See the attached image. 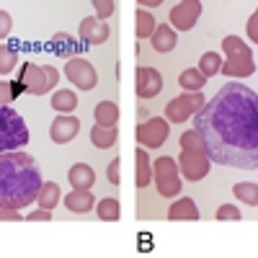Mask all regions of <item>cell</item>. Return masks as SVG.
<instances>
[{"mask_svg":"<svg viewBox=\"0 0 258 258\" xmlns=\"http://www.w3.org/2000/svg\"><path fill=\"white\" fill-rule=\"evenodd\" d=\"M207 75L199 70V68H188V70H183L181 75H178V85L183 91H202L204 85H207Z\"/></svg>","mask_w":258,"mask_h":258,"instance_id":"23","label":"cell"},{"mask_svg":"<svg viewBox=\"0 0 258 258\" xmlns=\"http://www.w3.org/2000/svg\"><path fill=\"white\" fill-rule=\"evenodd\" d=\"M245 31H248V39L253 41V44H258V8L255 13L248 18V24H245Z\"/></svg>","mask_w":258,"mask_h":258,"instance_id":"35","label":"cell"},{"mask_svg":"<svg viewBox=\"0 0 258 258\" xmlns=\"http://www.w3.org/2000/svg\"><path fill=\"white\" fill-rule=\"evenodd\" d=\"M119 121V106L114 101H101L96 106V124L101 126H116Z\"/></svg>","mask_w":258,"mask_h":258,"instance_id":"24","label":"cell"},{"mask_svg":"<svg viewBox=\"0 0 258 258\" xmlns=\"http://www.w3.org/2000/svg\"><path fill=\"white\" fill-rule=\"evenodd\" d=\"M64 75H68V80L75 83V88H80V91H93L96 83H98L96 68L83 57H73V59L64 62Z\"/></svg>","mask_w":258,"mask_h":258,"instance_id":"10","label":"cell"},{"mask_svg":"<svg viewBox=\"0 0 258 258\" xmlns=\"http://www.w3.org/2000/svg\"><path fill=\"white\" fill-rule=\"evenodd\" d=\"M168 220H173V222H197V220H199V207H197V202L188 199V197H183V199H178L176 204H170Z\"/></svg>","mask_w":258,"mask_h":258,"instance_id":"18","label":"cell"},{"mask_svg":"<svg viewBox=\"0 0 258 258\" xmlns=\"http://www.w3.org/2000/svg\"><path fill=\"white\" fill-rule=\"evenodd\" d=\"M204 103H207V98L202 96V91H183L181 96L170 98L165 103V119L170 124H183L197 111H202Z\"/></svg>","mask_w":258,"mask_h":258,"instance_id":"8","label":"cell"},{"mask_svg":"<svg viewBox=\"0 0 258 258\" xmlns=\"http://www.w3.org/2000/svg\"><path fill=\"white\" fill-rule=\"evenodd\" d=\"M62 199V194H59V186L54 181H47V183H41L39 188V197H36V204L41 209H54Z\"/></svg>","mask_w":258,"mask_h":258,"instance_id":"22","label":"cell"},{"mask_svg":"<svg viewBox=\"0 0 258 258\" xmlns=\"http://www.w3.org/2000/svg\"><path fill=\"white\" fill-rule=\"evenodd\" d=\"M135 91L140 98H155L163 91V75L155 68H147V64H140L137 75H135Z\"/></svg>","mask_w":258,"mask_h":258,"instance_id":"12","label":"cell"},{"mask_svg":"<svg viewBox=\"0 0 258 258\" xmlns=\"http://www.w3.org/2000/svg\"><path fill=\"white\" fill-rule=\"evenodd\" d=\"M135 158H137V176H135V183H137V188H145V186H150V181H153V163H150V155H147V150H145L142 145L137 147Z\"/></svg>","mask_w":258,"mask_h":258,"instance_id":"20","label":"cell"},{"mask_svg":"<svg viewBox=\"0 0 258 258\" xmlns=\"http://www.w3.org/2000/svg\"><path fill=\"white\" fill-rule=\"evenodd\" d=\"M222 52H225V62H222V75L230 78V80H243V78H250L255 73V59H253V52L250 47L240 36H225L222 39Z\"/></svg>","mask_w":258,"mask_h":258,"instance_id":"4","label":"cell"},{"mask_svg":"<svg viewBox=\"0 0 258 258\" xmlns=\"http://www.w3.org/2000/svg\"><path fill=\"white\" fill-rule=\"evenodd\" d=\"M116 140H119L116 126H101V124H96V126L91 129V142H93L98 150H109V147H114Z\"/></svg>","mask_w":258,"mask_h":258,"instance_id":"21","label":"cell"},{"mask_svg":"<svg viewBox=\"0 0 258 258\" xmlns=\"http://www.w3.org/2000/svg\"><path fill=\"white\" fill-rule=\"evenodd\" d=\"M150 44H153L155 52L160 54H168V52H173L176 44H178V36H176V29L170 26V24H158L153 36H150Z\"/></svg>","mask_w":258,"mask_h":258,"instance_id":"15","label":"cell"},{"mask_svg":"<svg viewBox=\"0 0 258 258\" xmlns=\"http://www.w3.org/2000/svg\"><path fill=\"white\" fill-rule=\"evenodd\" d=\"M93 3V8H96V18H101V21H109L111 16H114V0H91Z\"/></svg>","mask_w":258,"mask_h":258,"instance_id":"31","label":"cell"},{"mask_svg":"<svg viewBox=\"0 0 258 258\" xmlns=\"http://www.w3.org/2000/svg\"><path fill=\"white\" fill-rule=\"evenodd\" d=\"M59 80V73L52 64H34V62H24L18 73V83L24 85V91L31 96H44L49 91H54V85Z\"/></svg>","mask_w":258,"mask_h":258,"instance_id":"6","label":"cell"},{"mask_svg":"<svg viewBox=\"0 0 258 258\" xmlns=\"http://www.w3.org/2000/svg\"><path fill=\"white\" fill-rule=\"evenodd\" d=\"M135 18H137V36H140V39H150V36H153V31H155V26H158L155 16L150 13L147 8H140Z\"/></svg>","mask_w":258,"mask_h":258,"instance_id":"27","label":"cell"},{"mask_svg":"<svg viewBox=\"0 0 258 258\" xmlns=\"http://www.w3.org/2000/svg\"><path fill=\"white\" fill-rule=\"evenodd\" d=\"M24 220V214H21L18 209H6L0 207V222H21Z\"/></svg>","mask_w":258,"mask_h":258,"instance_id":"38","label":"cell"},{"mask_svg":"<svg viewBox=\"0 0 258 258\" xmlns=\"http://www.w3.org/2000/svg\"><path fill=\"white\" fill-rule=\"evenodd\" d=\"M199 70L207 75V78H214L222 73V57L217 52H204L202 59H199Z\"/></svg>","mask_w":258,"mask_h":258,"instance_id":"29","label":"cell"},{"mask_svg":"<svg viewBox=\"0 0 258 258\" xmlns=\"http://www.w3.org/2000/svg\"><path fill=\"white\" fill-rule=\"evenodd\" d=\"M212 163L253 170L258 168V96L243 83H225L194 114Z\"/></svg>","mask_w":258,"mask_h":258,"instance_id":"1","label":"cell"},{"mask_svg":"<svg viewBox=\"0 0 258 258\" xmlns=\"http://www.w3.org/2000/svg\"><path fill=\"white\" fill-rule=\"evenodd\" d=\"M212 168V158L207 155L204 140L197 129H186L181 135V155H178V170L186 181H202L207 178Z\"/></svg>","mask_w":258,"mask_h":258,"instance_id":"3","label":"cell"},{"mask_svg":"<svg viewBox=\"0 0 258 258\" xmlns=\"http://www.w3.org/2000/svg\"><path fill=\"white\" fill-rule=\"evenodd\" d=\"M106 176H109V181H111L114 186L121 183V160H119V158H114V160L109 163V168H106Z\"/></svg>","mask_w":258,"mask_h":258,"instance_id":"34","label":"cell"},{"mask_svg":"<svg viewBox=\"0 0 258 258\" xmlns=\"http://www.w3.org/2000/svg\"><path fill=\"white\" fill-rule=\"evenodd\" d=\"M29 126L16 109L0 106V153H11L29 145Z\"/></svg>","mask_w":258,"mask_h":258,"instance_id":"5","label":"cell"},{"mask_svg":"<svg viewBox=\"0 0 258 258\" xmlns=\"http://www.w3.org/2000/svg\"><path fill=\"white\" fill-rule=\"evenodd\" d=\"M39 165L29 153L11 150L0 153V207L6 209H24L31 207L41 188Z\"/></svg>","mask_w":258,"mask_h":258,"instance_id":"2","label":"cell"},{"mask_svg":"<svg viewBox=\"0 0 258 258\" xmlns=\"http://www.w3.org/2000/svg\"><path fill=\"white\" fill-rule=\"evenodd\" d=\"M153 181L158 186V194L165 199H173L181 194V170H178V160H173L170 155H163L153 163Z\"/></svg>","mask_w":258,"mask_h":258,"instance_id":"7","label":"cell"},{"mask_svg":"<svg viewBox=\"0 0 258 258\" xmlns=\"http://www.w3.org/2000/svg\"><path fill=\"white\" fill-rule=\"evenodd\" d=\"M68 178H70V186L75 188H91L96 183V170L88 163H75L68 170Z\"/></svg>","mask_w":258,"mask_h":258,"instance_id":"19","label":"cell"},{"mask_svg":"<svg viewBox=\"0 0 258 258\" xmlns=\"http://www.w3.org/2000/svg\"><path fill=\"white\" fill-rule=\"evenodd\" d=\"M11 29H13L11 13H8V11H0V39H6V36L11 34Z\"/></svg>","mask_w":258,"mask_h":258,"instance_id":"36","label":"cell"},{"mask_svg":"<svg viewBox=\"0 0 258 258\" xmlns=\"http://www.w3.org/2000/svg\"><path fill=\"white\" fill-rule=\"evenodd\" d=\"M168 135H170V126H168V119H163V116H150L147 121H142L140 126H137V142L147 150H158V147H163L165 145V140H168Z\"/></svg>","mask_w":258,"mask_h":258,"instance_id":"9","label":"cell"},{"mask_svg":"<svg viewBox=\"0 0 258 258\" xmlns=\"http://www.w3.org/2000/svg\"><path fill=\"white\" fill-rule=\"evenodd\" d=\"M78 132H80V121H78L73 114H59V116L52 121V126H49V137H52V142H57V145L73 142V140L78 137Z\"/></svg>","mask_w":258,"mask_h":258,"instance_id":"14","label":"cell"},{"mask_svg":"<svg viewBox=\"0 0 258 258\" xmlns=\"http://www.w3.org/2000/svg\"><path fill=\"white\" fill-rule=\"evenodd\" d=\"M26 220H29V222H49V220H52V209H41V207H39V209H34L31 214H26Z\"/></svg>","mask_w":258,"mask_h":258,"instance_id":"37","label":"cell"},{"mask_svg":"<svg viewBox=\"0 0 258 258\" xmlns=\"http://www.w3.org/2000/svg\"><path fill=\"white\" fill-rule=\"evenodd\" d=\"M96 214H98V220H103V222H119V217H121V207H119V199H101V202H96Z\"/></svg>","mask_w":258,"mask_h":258,"instance_id":"25","label":"cell"},{"mask_svg":"<svg viewBox=\"0 0 258 258\" xmlns=\"http://www.w3.org/2000/svg\"><path fill=\"white\" fill-rule=\"evenodd\" d=\"M78 36L83 44H103V41H109L111 36V29L106 21L96 18V16H88L80 21V29H78Z\"/></svg>","mask_w":258,"mask_h":258,"instance_id":"13","label":"cell"},{"mask_svg":"<svg viewBox=\"0 0 258 258\" xmlns=\"http://www.w3.org/2000/svg\"><path fill=\"white\" fill-rule=\"evenodd\" d=\"M214 217H217V222H227V220H240V209L238 207H232V204H222L220 209H217V214H214Z\"/></svg>","mask_w":258,"mask_h":258,"instance_id":"33","label":"cell"},{"mask_svg":"<svg viewBox=\"0 0 258 258\" xmlns=\"http://www.w3.org/2000/svg\"><path fill=\"white\" fill-rule=\"evenodd\" d=\"M18 68V52L8 44H0V75H11Z\"/></svg>","mask_w":258,"mask_h":258,"instance_id":"30","label":"cell"},{"mask_svg":"<svg viewBox=\"0 0 258 258\" xmlns=\"http://www.w3.org/2000/svg\"><path fill=\"white\" fill-rule=\"evenodd\" d=\"M78 106V96L73 91H54L52 96V109L57 114H73Z\"/></svg>","mask_w":258,"mask_h":258,"instance_id":"26","label":"cell"},{"mask_svg":"<svg viewBox=\"0 0 258 258\" xmlns=\"http://www.w3.org/2000/svg\"><path fill=\"white\" fill-rule=\"evenodd\" d=\"M232 194H235V199H238V202L258 207V186H255V183H248V181L235 183V186H232Z\"/></svg>","mask_w":258,"mask_h":258,"instance_id":"28","label":"cell"},{"mask_svg":"<svg viewBox=\"0 0 258 258\" xmlns=\"http://www.w3.org/2000/svg\"><path fill=\"white\" fill-rule=\"evenodd\" d=\"M64 207L75 214H88L91 209H96V197L91 188H73L64 197Z\"/></svg>","mask_w":258,"mask_h":258,"instance_id":"16","label":"cell"},{"mask_svg":"<svg viewBox=\"0 0 258 258\" xmlns=\"http://www.w3.org/2000/svg\"><path fill=\"white\" fill-rule=\"evenodd\" d=\"M137 3H140V8H158L163 0H137Z\"/></svg>","mask_w":258,"mask_h":258,"instance_id":"39","label":"cell"},{"mask_svg":"<svg viewBox=\"0 0 258 258\" xmlns=\"http://www.w3.org/2000/svg\"><path fill=\"white\" fill-rule=\"evenodd\" d=\"M18 98L16 88H13V80H0V106H8Z\"/></svg>","mask_w":258,"mask_h":258,"instance_id":"32","label":"cell"},{"mask_svg":"<svg viewBox=\"0 0 258 258\" xmlns=\"http://www.w3.org/2000/svg\"><path fill=\"white\" fill-rule=\"evenodd\" d=\"M49 49H52V54L59 57V59H73V57H78L80 44H78V41H75L70 34L57 31V34L52 36V41H49Z\"/></svg>","mask_w":258,"mask_h":258,"instance_id":"17","label":"cell"},{"mask_svg":"<svg viewBox=\"0 0 258 258\" xmlns=\"http://www.w3.org/2000/svg\"><path fill=\"white\" fill-rule=\"evenodd\" d=\"M202 16V0H181L176 8H170L168 21L176 31H191Z\"/></svg>","mask_w":258,"mask_h":258,"instance_id":"11","label":"cell"}]
</instances>
